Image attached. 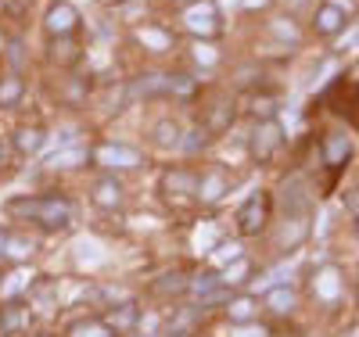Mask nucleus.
Here are the masks:
<instances>
[{
    "label": "nucleus",
    "instance_id": "f257e3e1",
    "mask_svg": "<svg viewBox=\"0 0 359 337\" xmlns=\"http://www.w3.org/2000/svg\"><path fill=\"white\" fill-rule=\"evenodd\" d=\"M4 216L15 223H33L40 230H65L72 223V201L69 198H11L4 201Z\"/></svg>",
    "mask_w": 359,
    "mask_h": 337
},
{
    "label": "nucleus",
    "instance_id": "f03ea898",
    "mask_svg": "<svg viewBox=\"0 0 359 337\" xmlns=\"http://www.w3.org/2000/svg\"><path fill=\"white\" fill-rule=\"evenodd\" d=\"M144 319V309L137 301H118V305H108V309L101 312V323L115 333V337H126V333H137Z\"/></svg>",
    "mask_w": 359,
    "mask_h": 337
},
{
    "label": "nucleus",
    "instance_id": "7ed1b4c3",
    "mask_svg": "<svg viewBox=\"0 0 359 337\" xmlns=\"http://www.w3.org/2000/svg\"><path fill=\"white\" fill-rule=\"evenodd\" d=\"M33 326L29 301H0V337H22Z\"/></svg>",
    "mask_w": 359,
    "mask_h": 337
},
{
    "label": "nucleus",
    "instance_id": "20e7f679",
    "mask_svg": "<svg viewBox=\"0 0 359 337\" xmlns=\"http://www.w3.org/2000/svg\"><path fill=\"white\" fill-rule=\"evenodd\" d=\"M94 162L104 165V169H140L144 155L130 144H104V147L94 151Z\"/></svg>",
    "mask_w": 359,
    "mask_h": 337
},
{
    "label": "nucleus",
    "instance_id": "39448f33",
    "mask_svg": "<svg viewBox=\"0 0 359 337\" xmlns=\"http://www.w3.org/2000/svg\"><path fill=\"white\" fill-rule=\"evenodd\" d=\"M36 252V240L29 233H18V230H0V262H11V266H22L25 259H33Z\"/></svg>",
    "mask_w": 359,
    "mask_h": 337
},
{
    "label": "nucleus",
    "instance_id": "423d86ee",
    "mask_svg": "<svg viewBox=\"0 0 359 337\" xmlns=\"http://www.w3.org/2000/svg\"><path fill=\"white\" fill-rule=\"evenodd\" d=\"M266 194H252L241 208H237V230L245 237H255L262 226H266Z\"/></svg>",
    "mask_w": 359,
    "mask_h": 337
},
{
    "label": "nucleus",
    "instance_id": "0eeeda50",
    "mask_svg": "<svg viewBox=\"0 0 359 337\" xmlns=\"http://www.w3.org/2000/svg\"><path fill=\"white\" fill-rule=\"evenodd\" d=\"M277 147H280V130H277V122H262V126L252 133V158L259 165H266L269 158L277 155Z\"/></svg>",
    "mask_w": 359,
    "mask_h": 337
},
{
    "label": "nucleus",
    "instance_id": "6e6552de",
    "mask_svg": "<svg viewBox=\"0 0 359 337\" xmlns=\"http://www.w3.org/2000/svg\"><path fill=\"white\" fill-rule=\"evenodd\" d=\"M162 194H169V198H198V172L169 169L162 176Z\"/></svg>",
    "mask_w": 359,
    "mask_h": 337
},
{
    "label": "nucleus",
    "instance_id": "1a4fd4ad",
    "mask_svg": "<svg viewBox=\"0 0 359 337\" xmlns=\"http://www.w3.org/2000/svg\"><path fill=\"white\" fill-rule=\"evenodd\" d=\"M223 287H226V284L219 280V269H201V273H194V277L187 280V294H191L194 301L216 294V291H223Z\"/></svg>",
    "mask_w": 359,
    "mask_h": 337
},
{
    "label": "nucleus",
    "instance_id": "9d476101",
    "mask_svg": "<svg viewBox=\"0 0 359 337\" xmlns=\"http://www.w3.org/2000/svg\"><path fill=\"white\" fill-rule=\"evenodd\" d=\"M76 22H79V15H76L72 4H54L47 11V29H50V33H57V36H69L72 29H76Z\"/></svg>",
    "mask_w": 359,
    "mask_h": 337
},
{
    "label": "nucleus",
    "instance_id": "9b49d317",
    "mask_svg": "<svg viewBox=\"0 0 359 337\" xmlns=\"http://www.w3.org/2000/svg\"><path fill=\"white\" fill-rule=\"evenodd\" d=\"M187 273H165L162 280H155L151 284V294H158V298H184L187 294Z\"/></svg>",
    "mask_w": 359,
    "mask_h": 337
},
{
    "label": "nucleus",
    "instance_id": "f8f14e48",
    "mask_svg": "<svg viewBox=\"0 0 359 337\" xmlns=\"http://www.w3.org/2000/svg\"><path fill=\"white\" fill-rule=\"evenodd\" d=\"M223 194H226V176H223V172L198 176V198H201L205 205H216Z\"/></svg>",
    "mask_w": 359,
    "mask_h": 337
},
{
    "label": "nucleus",
    "instance_id": "ddd939ff",
    "mask_svg": "<svg viewBox=\"0 0 359 337\" xmlns=\"http://www.w3.org/2000/svg\"><path fill=\"white\" fill-rule=\"evenodd\" d=\"M94 205L97 208H123V187L108 176V179H101L97 187H94Z\"/></svg>",
    "mask_w": 359,
    "mask_h": 337
},
{
    "label": "nucleus",
    "instance_id": "4468645a",
    "mask_svg": "<svg viewBox=\"0 0 359 337\" xmlns=\"http://www.w3.org/2000/svg\"><path fill=\"white\" fill-rule=\"evenodd\" d=\"M341 25H345V15H341V8H338V4H327V8H320V11H316V29H320L323 36H334Z\"/></svg>",
    "mask_w": 359,
    "mask_h": 337
},
{
    "label": "nucleus",
    "instance_id": "2eb2a0df",
    "mask_svg": "<svg viewBox=\"0 0 359 337\" xmlns=\"http://www.w3.org/2000/svg\"><path fill=\"white\" fill-rule=\"evenodd\" d=\"M255 316V298H230L226 301V319L230 323H252Z\"/></svg>",
    "mask_w": 359,
    "mask_h": 337
},
{
    "label": "nucleus",
    "instance_id": "dca6fc26",
    "mask_svg": "<svg viewBox=\"0 0 359 337\" xmlns=\"http://www.w3.org/2000/svg\"><path fill=\"white\" fill-rule=\"evenodd\" d=\"M40 144H43V130H40V126H22V130L15 133V147L22 151V155H33V151H40Z\"/></svg>",
    "mask_w": 359,
    "mask_h": 337
},
{
    "label": "nucleus",
    "instance_id": "f3484780",
    "mask_svg": "<svg viewBox=\"0 0 359 337\" xmlns=\"http://www.w3.org/2000/svg\"><path fill=\"white\" fill-rule=\"evenodd\" d=\"M69 337H115V333L101 323V316H86V319H79V323L69 330Z\"/></svg>",
    "mask_w": 359,
    "mask_h": 337
},
{
    "label": "nucleus",
    "instance_id": "a211bd4d",
    "mask_svg": "<svg viewBox=\"0 0 359 337\" xmlns=\"http://www.w3.org/2000/svg\"><path fill=\"white\" fill-rule=\"evenodd\" d=\"M345 158H348V140L338 137V133L327 137V144H323V162H327V165H341Z\"/></svg>",
    "mask_w": 359,
    "mask_h": 337
},
{
    "label": "nucleus",
    "instance_id": "6ab92c4d",
    "mask_svg": "<svg viewBox=\"0 0 359 337\" xmlns=\"http://www.w3.org/2000/svg\"><path fill=\"white\" fill-rule=\"evenodd\" d=\"M230 122H233V108H230L226 101H219V104L212 108V115H208V133H223Z\"/></svg>",
    "mask_w": 359,
    "mask_h": 337
},
{
    "label": "nucleus",
    "instance_id": "aec40b11",
    "mask_svg": "<svg viewBox=\"0 0 359 337\" xmlns=\"http://www.w3.org/2000/svg\"><path fill=\"white\" fill-rule=\"evenodd\" d=\"M22 97V79L8 76V79H0V108H15Z\"/></svg>",
    "mask_w": 359,
    "mask_h": 337
},
{
    "label": "nucleus",
    "instance_id": "412c9836",
    "mask_svg": "<svg viewBox=\"0 0 359 337\" xmlns=\"http://www.w3.org/2000/svg\"><path fill=\"white\" fill-rule=\"evenodd\" d=\"M237 259H241V244H237V240H223V244H216V252H212V262L216 266H230V262H237Z\"/></svg>",
    "mask_w": 359,
    "mask_h": 337
},
{
    "label": "nucleus",
    "instance_id": "4be33fe9",
    "mask_svg": "<svg viewBox=\"0 0 359 337\" xmlns=\"http://www.w3.org/2000/svg\"><path fill=\"white\" fill-rule=\"evenodd\" d=\"M245 277H248V262H245V259H237L233 266L219 269V280H223L226 287H237V284H245Z\"/></svg>",
    "mask_w": 359,
    "mask_h": 337
},
{
    "label": "nucleus",
    "instance_id": "5701e85b",
    "mask_svg": "<svg viewBox=\"0 0 359 337\" xmlns=\"http://www.w3.org/2000/svg\"><path fill=\"white\" fill-rule=\"evenodd\" d=\"M266 305H269V309H273V312H291V305H294V294H291V291H284V287H277L273 294L266 298Z\"/></svg>",
    "mask_w": 359,
    "mask_h": 337
},
{
    "label": "nucleus",
    "instance_id": "b1692460",
    "mask_svg": "<svg viewBox=\"0 0 359 337\" xmlns=\"http://www.w3.org/2000/svg\"><path fill=\"white\" fill-rule=\"evenodd\" d=\"M155 140H158V144H180L176 122H158V126H155Z\"/></svg>",
    "mask_w": 359,
    "mask_h": 337
},
{
    "label": "nucleus",
    "instance_id": "393cba45",
    "mask_svg": "<svg viewBox=\"0 0 359 337\" xmlns=\"http://www.w3.org/2000/svg\"><path fill=\"white\" fill-rule=\"evenodd\" d=\"M233 337H269V330L259 323H233Z\"/></svg>",
    "mask_w": 359,
    "mask_h": 337
},
{
    "label": "nucleus",
    "instance_id": "a878e982",
    "mask_svg": "<svg viewBox=\"0 0 359 337\" xmlns=\"http://www.w3.org/2000/svg\"><path fill=\"white\" fill-rule=\"evenodd\" d=\"M320 291H323L327 298L334 294V277H331V273H327V277H320Z\"/></svg>",
    "mask_w": 359,
    "mask_h": 337
},
{
    "label": "nucleus",
    "instance_id": "bb28decb",
    "mask_svg": "<svg viewBox=\"0 0 359 337\" xmlns=\"http://www.w3.org/2000/svg\"><path fill=\"white\" fill-rule=\"evenodd\" d=\"M4 162H8V147H4V144H0V165H4Z\"/></svg>",
    "mask_w": 359,
    "mask_h": 337
},
{
    "label": "nucleus",
    "instance_id": "cd10ccee",
    "mask_svg": "<svg viewBox=\"0 0 359 337\" xmlns=\"http://www.w3.org/2000/svg\"><path fill=\"white\" fill-rule=\"evenodd\" d=\"M352 79H355V83H359V65H355V69H352Z\"/></svg>",
    "mask_w": 359,
    "mask_h": 337
},
{
    "label": "nucleus",
    "instance_id": "c85d7f7f",
    "mask_svg": "<svg viewBox=\"0 0 359 337\" xmlns=\"http://www.w3.org/2000/svg\"><path fill=\"white\" fill-rule=\"evenodd\" d=\"M0 277H4V269H0Z\"/></svg>",
    "mask_w": 359,
    "mask_h": 337
}]
</instances>
